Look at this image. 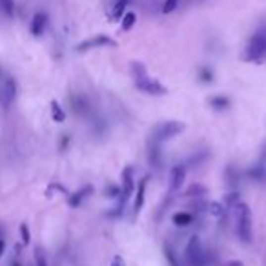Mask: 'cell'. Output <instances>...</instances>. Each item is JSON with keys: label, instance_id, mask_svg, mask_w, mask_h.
Wrapping results in <instances>:
<instances>
[{"label": "cell", "instance_id": "cell-1", "mask_svg": "<svg viewBox=\"0 0 266 266\" xmlns=\"http://www.w3.org/2000/svg\"><path fill=\"white\" fill-rule=\"evenodd\" d=\"M131 77H133V82H135V88L146 95H166L168 93V88L162 86L157 79H152L150 75L146 73V68L142 62H131Z\"/></svg>", "mask_w": 266, "mask_h": 266}, {"label": "cell", "instance_id": "cell-2", "mask_svg": "<svg viewBox=\"0 0 266 266\" xmlns=\"http://www.w3.org/2000/svg\"><path fill=\"white\" fill-rule=\"evenodd\" d=\"M243 60L254 64L266 62V26H261L248 39L243 51Z\"/></svg>", "mask_w": 266, "mask_h": 266}, {"label": "cell", "instance_id": "cell-3", "mask_svg": "<svg viewBox=\"0 0 266 266\" xmlns=\"http://www.w3.org/2000/svg\"><path fill=\"white\" fill-rule=\"evenodd\" d=\"M235 221H237V235L243 243H252L254 239V222L252 212L244 203L235 204Z\"/></svg>", "mask_w": 266, "mask_h": 266}, {"label": "cell", "instance_id": "cell-4", "mask_svg": "<svg viewBox=\"0 0 266 266\" xmlns=\"http://www.w3.org/2000/svg\"><path fill=\"white\" fill-rule=\"evenodd\" d=\"M184 128H186V126L182 124V122H179V120H166V122H160V124L153 130L152 139L157 142L170 141V139H173L175 135L182 133Z\"/></svg>", "mask_w": 266, "mask_h": 266}, {"label": "cell", "instance_id": "cell-5", "mask_svg": "<svg viewBox=\"0 0 266 266\" xmlns=\"http://www.w3.org/2000/svg\"><path fill=\"white\" fill-rule=\"evenodd\" d=\"M97 48H117V42H115L111 37L108 35H95L91 39L82 40L79 46H77V51L79 53H84V51L97 50Z\"/></svg>", "mask_w": 266, "mask_h": 266}, {"label": "cell", "instance_id": "cell-6", "mask_svg": "<svg viewBox=\"0 0 266 266\" xmlns=\"http://www.w3.org/2000/svg\"><path fill=\"white\" fill-rule=\"evenodd\" d=\"M15 99H17V82H15V79L7 77L0 84V106L7 109L15 102Z\"/></svg>", "mask_w": 266, "mask_h": 266}, {"label": "cell", "instance_id": "cell-7", "mask_svg": "<svg viewBox=\"0 0 266 266\" xmlns=\"http://www.w3.org/2000/svg\"><path fill=\"white\" fill-rule=\"evenodd\" d=\"M188 263L192 266H204V254L203 248H201V243H199V237H192L190 244H188Z\"/></svg>", "mask_w": 266, "mask_h": 266}, {"label": "cell", "instance_id": "cell-8", "mask_svg": "<svg viewBox=\"0 0 266 266\" xmlns=\"http://www.w3.org/2000/svg\"><path fill=\"white\" fill-rule=\"evenodd\" d=\"M135 186L137 184H135V179H133V170H131V168H126V170L122 171V188H120V199H122V204L133 195Z\"/></svg>", "mask_w": 266, "mask_h": 266}, {"label": "cell", "instance_id": "cell-9", "mask_svg": "<svg viewBox=\"0 0 266 266\" xmlns=\"http://www.w3.org/2000/svg\"><path fill=\"white\" fill-rule=\"evenodd\" d=\"M184 179H186V168H184V164L173 166L170 171V192H179L181 186L184 184Z\"/></svg>", "mask_w": 266, "mask_h": 266}, {"label": "cell", "instance_id": "cell-10", "mask_svg": "<svg viewBox=\"0 0 266 266\" xmlns=\"http://www.w3.org/2000/svg\"><path fill=\"white\" fill-rule=\"evenodd\" d=\"M46 26H48V17H46V13H35L33 20H31V33L35 37H40V35L44 33Z\"/></svg>", "mask_w": 266, "mask_h": 266}, {"label": "cell", "instance_id": "cell-11", "mask_svg": "<svg viewBox=\"0 0 266 266\" xmlns=\"http://www.w3.org/2000/svg\"><path fill=\"white\" fill-rule=\"evenodd\" d=\"M146 184H148V177L141 179V182L137 184V197H135V203H133V212H135V215L141 212L142 204H144V193H146Z\"/></svg>", "mask_w": 266, "mask_h": 266}, {"label": "cell", "instance_id": "cell-12", "mask_svg": "<svg viewBox=\"0 0 266 266\" xmlns=\"http://www.w3.org/2000/svg\"><path fill=\"white\" fill-rule=\"evenodd\" d=\"M148 159H150V164L152 166L160 164V142L150 139V152H148Z\"/></svg>", "mask_w": 266, "mask_h": 266}, {"label": "cell", "instance_id": "cell-13", "mask_svg": "<svg viewBox=\"0 0 266 266\" xmlns=\"http://www.w3.org/2000/svg\"><path fill=\"white\" fill-rule=\"evenodd\" d=\"M128 4H130V0H117V2H115V6H113V9H111L109 20H111V22H117V20H120V18L124 17Z\"/></svg>", "mask_w": 266, "mask_h": 266}, {"label": "cell", "instance_id": "cell-14", "mask_svg": "<svg viewBox=\"0 0 266 266\" xmlns=\"http://www.w3.org/2000/svg\"><path fill=\"white\" fill-rule=\"evenodd\" d=\"M137 22V15L131 11H126L124 17L120 18V26H122V31H130Z\"/></svg>", "mask_w": 266, "mask_h": 266}, {"label": "cell", "instance_id": "cell-15", "mask_svg": "<svg viewBox=\"0 0 266 266\" xmlns=\"http://www.w3.org/2000/svg\"><path fill=\"white\" fill-rule=\"evenodd\" d=\"M173 222H175L177 226H190L193 222V215L192 213H186V212H181V213H175L173 215Z\"/></svg>", "mask_w": 266, "mask_h": 266}, {"label": "cell", "instance_id": "cell-16", "mask_svg": "<svg viewBox=\"0 0 266 266\" xmlns=\"http://www.w3.org/2000/svg\"><path fill=\"white\" fill-rule=\"evenodd\" d=\"M51 117L55 122H64V119H66V113H64V109L60 108V104L57 101L51 102Z\"/></svg>", "mask_w": 266, "mask_h": 266}, {"label": "cell", "instance_id": "cell-17", "mask_svg": "<svg viewBox=\"0 0 266 266\" xmlns=\"http://www.w3.org/2000/svg\"><path fill=\"white\" fill-rule=\"evenodd\" d=\"M0 11L6 17H13L15 15V0H0Z\"/></svg>", "mask_w": 266, "mask_h": 266}, {"label": "cell", "instance_id": "cell-18", "mask_svg": "<svg viewBox=\"0 0 266 266\" xmlns=\"http://www.w3.org/2000/svg\"><path fill=\"white\" fill-rule=\"evenodd\" d=\"M210 104H212L213 108H217V109H224V108H228L230 101H228L226 97L219 95V97H213V99H210Z\"/></svg>", "mask_w": 266, "mask_h": 266}, {"label": "cell", "instance_id": "cell-19", "mask_svg": "<svg viewBox=\"0 0 266 266\" xmlns=\"http://www.w3.org/2000/svg\"><path fill=\"white\" fill-rule=\"evenodd\" d=\"M179 4H181V0H164V4H162V13H164V15L173 13Z\"/></svg>", "mask_w": 266, "mask_h": 266}, {"label": "cell", "instance_id": "cell-20", "mask_svg": "<svg viewBox=\"0 0 266 266\" xmlns=\"http://www.w3.org/2000/svg\"><path fill=\"white\" fill-rule=\"evenodd\" d=\"M193 193L197 195V193H201V195H204L206 193V188L201 186V184H193V186H190V190L186 192V195H190V197H193Z\"/></svg>", "mask_w": 266, "mask_h": 266}, {"label": "cell", "instance_id": "cell-21", "mask_svg": "<svg viewBox=\"0 0 266 266\" xmlns=\"http://www.w3.org/2000/svg\"><path fill=\"white\" fill-rule=\"evenodd\" d=\"M224 201H226V204H230V206H235V204L239 203V193H228L226 197H224Z\"/></svg>", "mask_w": 266, "mask_h": 266}, {"label": "cell", "instance_id": "cell-22", "mask_svg": "<svg viewBox=\"0 0 266 266\" xmlns=\"http://www.w3.org/2000/svg\"><path fill=\"white\" fill-rule=\"evenodd\" d=\"M210 212H212L213 215H221V213H222V206L219 203H212V204H210Z\"/></svg>", "mask_w": 266, "mask_h": 266}, {"label": "cell", "instance_id": "cell-23", "mask_svg": "<svg viewBox=\"0 0 266 266\" xmlns=\"http://www.w3.org/2000/svg\"><path fill=\"white\" fill-rule=\"evenodd\" d=\"M37 266H48V263H46L44 254H42L40 250H37Z\"/></svg>", "mask_w": 266, "mask_h": 266}, {"label": "cell", "instance_id": "cell-24", "mask_svg": "<svg viewBox=\"0 0 266 266\" xmlns=\"http://www.w3.org/2000/svg\"><path fill=\"white\" fill-rule=\"evenodd\" d=\"M20 233H22L24 243H29V230H28V226H26V224H22V226H20Z\"/></svg>", "mask_w": 266, "mask_h": 266}, {"label": "cell", "instance_id": "cell-25", "mask_svg": "<svg viewBox=\"0 0 266 266\" xmlns=\"http://www.w3.org/2000/svg\"><path fill=\"white\" fill-rule=\"evenodd\" d=\"M111 266H124V259H122L120 255H117V257H113V261H111Z\"/></svg>", "mask_w": 266, "mask_h": 266}, {"label": "cell", "instance_id": "cell-26", "mask_svg": "<svg viewBox=\"0 0 266 266\" xmlns=\"http://www.w3.org/2000/svg\"><path fill=\"white\" fill-rule=\"evenodd\" d=\"M224 266H243V263L241 261H228Z\"/></svg>", "mask_w": 266, "mask_h": 266}, {"label": "cell", "instance_id": "cell-27", "mask_svg": "<svg viewBox=\"0 0 266 266\" xmlns=\"http://www.w3.org/2000/svg\"><path fill=\"white\" fill-rule=\"evenodd\" d=\"M4 248H6V243L0 239V257H2V254H4Z\"/></svg>", "mask_w": 266, "mask_h": 266}, {"label": "cell", "instance_id": "cell-28", "mask_svg": "<svg viewBox=\"0 0 266 266\" xmlns=\"http://www.w3.org/2000/svg\"><path fill=\"white\" fill-rule=\"evenodd\" d=\"M0 239H2V237H0Z\"/></svg>", "mask_w": 266, "mask_h": 266}]
</instances>
